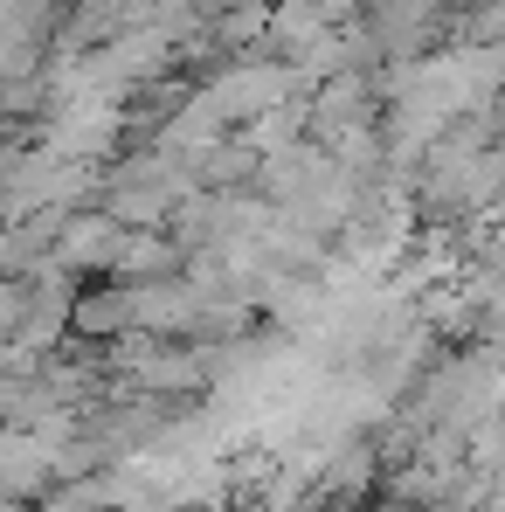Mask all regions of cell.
<instances>
[{
  "label": "cell",
  "instance_id": "1",
  "mask_svg": "<svg viewBox=\"0 0 505 512\" xmlns=\"http://www.w3.org/2000/svg\"><path fill=\"white\" fill-rule=\"evenodd\" d=\"M118 243H125V222L111 208H84V215H63L56 222V243L49 250H56L63 270H90V263H111Z\"/></svg>",
  "mask_w": 505,
  "mask_h": 512
},
{
  "label": "cell",
  "instance_id": "2",
  "mask_svg": "<svg viewBox=\"0 0 505 512\" xmlns=\"http://www.w3.org/2000/svg\"><path fill=\"white\" fill-rule=\"evenodd\" d=\"M0 284H7V270H0Z\"/></svg>",
  "mask_w": 505,
  "mask_h": 512
}]
</instances>
